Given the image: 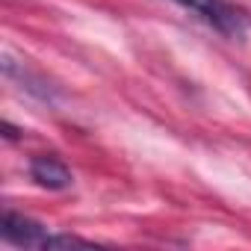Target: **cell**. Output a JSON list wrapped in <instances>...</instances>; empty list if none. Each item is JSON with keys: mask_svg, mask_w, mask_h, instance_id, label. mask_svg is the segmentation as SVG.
<instances>
[{"mask_svg": "<svg viewBox=\"0 0 251 251\" xmlns=\"http://www.w3.org/2000/svg\"><path fill=\"white\" fill-rule=\"evenodd\" d=\"M42 248L53 251V248H95L92 239H83V236H74V233H48V239L42 242Z\"/></svg>", "mask_w": 251, "mask_h": 251, "instance_id": "cell-4", "label": "cell"}, {"mask_svg": "<svg viewBox=\"0 0 251 251\" xmlns=\"http://www.w3.org/2000/svg\"><path fill=\"white\" fill-rule=\"evenodd\" d=\"M3 136H6V139H21V130H18V127H12L9 121H3Z\"/></svg>", "mask_w": 251, "mask_h": 251, "instance_id": "cell-5", "label": "cell"}, {"mask_svg": "<svg viewBox=\"0 0 251 251\" xmlns=\"http://www.w3.org/2000/svg\"><path fill=\"white\" fill-rule=\"evenodd\" d=\"M30 177L42 186V189H50V192H62L74 183V175L71 169L56 157V154H36L30 160Z\"/></svg>", "mask_w": 251, "mask_h": 251, "instance_id": "cell-3", "label": "cell"}, {"mask_svg": "<svg viewBox=\"0 0 251 251\" xmlns=\"http://www.w3.org/2000/svg\"><path fill=\"white\" fill-rule=\"evenodd\" d=\"M0 236L9 245H18V248H42V242L48 239V227L42 222L24 216V213L6 210L3 222H0Z\"/></svg>", "mask_w": 251, "mask_h": 251, "instance_id": "cell-2", "label": "cell"}, {"mask_svg": "<svg viewBox=\"0 0 251 251\" xmlns=\"http://www.w3.org/2000/svg\"><path fill=\"white\" fill-rule=\"evenodd\" d=\"M175 3L189 9L192 15H198L204 24H210L225 39L242 42L245 33L251 30V15L245 9H239L236 3H227V0H175Z\"/></svg>", "mask_w": 251, "mask_h": 251, "instance_id": "cell-1", "label": "cell"}]
</instances>
